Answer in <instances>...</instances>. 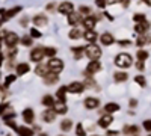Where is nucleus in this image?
Here are the masks:
<instances>
[{
    "instance_id": "nucleus-1",
    "label": "nucleus",
    "mask_w": 151,
    "mask_h": 136,
    "mask_svg": "<svg viewBox=\"0 0 151 136\" xmlns=\"http://www.w3.org/2000/svg\"><path fill=\"white\" fill-rule=\"evenodd\" d=\"M132 64H133V59H132V56H130L129 53H119V55L115 58V65H116L118 68L125 70V68L132 67Z\"/></svg>"
},
{
    "instance_id": "nucleus-2",
    "label": "nucleus",
    "mask_w": 151,
    "mask_h": 136,
    "mask_svg": "<svg viewBox=\"0 0 151 136\" xmlns=\"http://www.w3.org/2000/svg\"><path fill=\"white\" fill-rule=\"evenodd\" d=\"M85 56L91 60H97L100 56H101V48H100L97 44H89L85 47Z\"/></svg>"
},
{
    "instance_id": "nucleus-3",
    "label": "nucleus",
    "mask_w": 151,
    "mask_h": 136,
    "mask_svg": "<svg viewBox=\"0 0 151 136\" xmlns=\"http://www.w3.org/2000/svg\"><path fill=\"white\" fill-rule=\"evenodd\" d=\"M47 65H48V68H50V71H52V73L59 74L62 70H64V60H60L58 58H52L47 62Z\"/></svg>"
},
{
    "instance_id": "nucleus-4",
    "label": "nucleus",
    "mask_w": 151,
    "mask_h": 136,
    "mask_svg": "<svg viewBox=\"0 0 151 136\" xmlns=\"http://www.w3.org/2000/svg\"><path fill=\"white\" fill-rule=\"evenodd\" d=\"M100 70H101V64L98 62V59L97 60H91L89 64L86 65V70H85V76L88 77V76H94V74H97Z\"/></svg>"
},
{
    "instance_id": "nucleus-5",
    "label": "nucleus",
    "mask_w": 151,
    "mask_h": 136,
    "mask_svg": "<svg viewBox=\"0 0 151 136\" xmlns=\"http://www.w3.org/2000/svg\"><path fill=\"white\" fill-rule=\"evenodd\" d=\"M44 56H45V48L42 47H36L30 50V60H33V62H41Z\"/></svg>"
},
{
    "instance_id": "nucleus-6",
    "label": "nucleus",
    "mask_w": 151,
    "mask_h": 136,
    "mask_svg": "<svg viewBox=\"0 0 151 136\" xmlns=\"http://www.w3.org/2000/svg\"><path fill=\"white\" fill-rule=\"evenodd\" d=\"M20 38H18V35L14 33V32H8L6 36H5V44L9 47V48H14L17 44H18Z\"/></svg>"
},
{
    "instance_id": "nucleus-7",
    "label": "nucleus",
    "mask_w": 151,
    "mask_h": 136,
    "mask_svg": "<svg viewBox=\"0 0 151 136\" xmlns=\"http://www.w3.org/2000/svg\"><path fill=\"white\" fill-rule=\"evenodd\" d=\"M58 11L60 12V14H64V15H70V14L74 12V5L71 2H62L58 6Z\"/></svg>"
},
{
    "instance_id": "nucleus-8",
    "label": "nucleus",
    "mask_w": 151,
    "mask_h": 136,
    "mask_svg": "<svg viewBox=\"0 0 151 136\" xmlns=\"http://www.w3.org/2000/svg\"><path fill=\"white\" fill-rule=\"evenodd\" d=\"M68 92H73V94H80L83 89H85V85L82 82H73L67 86Z\"/></svg>"
},
{
    "instance_id": "nucleus-9",
    "label": "nucleus",
    "mask_w": 151,
    "mask_h": 136,
    "mask_svg": "<svg viewBox=\"0 0 151 136\" xmlns=\"http://www.w3.org/2000/svg\"><path fill=\"white\" fill-rule=\"evenodd\" d=\"M95 23H97V17L95 15H88L83 18L82 24H83V27L88 30V29H94L95 27Z\"/></svg>"
},
{
    "instance_id": "nucleus-10",
    "label": "nucleus",
    "mask_w": 151,
    "mask_h": 136,
    "mask_svg": "<svg viewBox=\"0 0 151 136\" xmlns=\"http://www.w3.org/2000/svg\"><path fill=\"white\" fill-rule=\"evenodd\" d=\"M80 21H83V15L80 14V12H79V14L73 12V14L68 15V24H70V26H73V27H76Z\"/></svg>"
},
{
    "instance_id": "nucleus-11",
    "label": "nucleus",
    "mask_w": 151,
    "mask_h": 136,
    "mask_svg": "<svg viewBox=\"0 0 151 136\" xmlns=\"http://www.w3.org/2000/svg\"><path fill=\"white\" fill-rule=\"evenodd\" d=\"M56 115H58V114L55 112V109H50V107H48V109H45L44 112H42L41 117H42V119H44L45 122H53L55 118H56Z\"/></svg>"
},
{
    "instance_id": "nucleus-12",
    "label": "nucleus",
    "mask_w": 151,
    "mask_h": 136,
    "mask_svg": "<svg viewBox=\"0 0 151 136\" xmlns=\"http://www.w3.org/2000/svg\"><path fill=\"white\" fill-rule=\"evenodd\" d=\"M83 38H85L86 41H89L91 44H94V42L97 41V38H98V35H97V32H95L94 29H88V30L83 32Z\"/></svg>"
},
{
    "instance_id": "nucleus-13",
    "label": "nucleus",
    "mask_w": 151,
    "mask_h": 136,
    "mask_svg": "<svg viewBox=\"0 0 151 136\" xmlns=\"http://www.w3.org/2000/svg\"><path fill=\"white\" fill-rule=\"evenodd\" d=\"M112 121H113L112 115H110V114H106V115H103L101 118L98 119V126L103 127V129H107V127L112 124Z\"/></svg>"
},
{
    "instance_id": "nucleus-14",
    "label": "nucleus",
    "mask_w": 151,
    "mask_h": 136,
    "mask_svg": "<svg viewBox=\"0 0 151 136\" xmlns=\"http://www.w3.org/2000/svg\"><path fill=\"white\" fill-rule=\"evenodd\" d=\"M53 109H55V112H56V114H67V110H68V107H67L65 101H62V100L55 101Z\"/></svg>"
},
{
    "instance_id": "nucleus-15",
    "label": "nucleus",
    "mask_w": 151,
    "mask_h": 136,
    "mask_svg": "<svg viewBox=\"0 0 151 136\" xmlns=\"http://www.w3.org/2000/svg\"><path fill=\"white\" fill-rule=\"evenodd\" d=\"M148 29H150V23H148L147 20L142 21V23H137L136 27H134V30L139 33V35H145V33L148 32Z\"/></svg>"
},
{
    "instance_id": "nucleus-16",
    "label": "nucleus",
    "mask_w": 151,
    "mask_h": 136,
    "mask_svg": "<svg viewBox=\"0 0 151 136\" xmlns=\"http://www.w3.org/2000/svg\"><path fill=\"white\" fill-rule=\"evenodd\" d=\"M32 21H33L35 26H45L47 21H48V17H45L44 14H38L32 18Z\"/></svg>"
},
{
    "instance_id": "nucleus-17",
    "label": "nucleus",
    "mask_w": 151,
    "mask_h": 136,
    "mask_svg": "<svg viewBox=\"0 0 151 136\" xmlns=\"http://www.w3.org/2000/svg\"><path fill=\"white\" fill-rule=\"evenodd\" d=\"M35 73L38 74V76H41V77H45L47 74L50 73V68H48V65H47V64H40V65H36Z\"/></svg>"
},
{
    "instance_id": "nucleus-18",
    "label": "nucleus",
    "mask_w": 151,
    "mask_h": 136,
    "mask_svg": "<svg viewBox=\"0 0 151 136\" xmlns=\"http://www.w3.org/2000/svg\"><path fill=\"white\" fill-rule=\"evenodd\" d=\"M100 106V101L98 98H94V97H88L85 100V107L86 109H97Z\"/></svg>"
},
{
    "instance_id": "nucleus-19",
    "label": "nucleus",
    "mask_w": 151,
    "mask_h": 136,
    "mask_svg": "<svg viewBox=\"0 0 151 136\" xmlns=\"http://www.w3.org/2000/svg\"><path fill=\"white\" fill-rule=\"evenodd\" d=\"M100 41H101V44L103 45H110V44H113L115 42V38H113V35L112 33H103L101 36H100Z\"/></svg>"
},
{
    "instance_id": "nucleus-20",
    "label": "nucleus",
    "mask_w": 151,
    "mask_h": 136,
    "mask_svg": "<svg viewBox=\"0 0 151 136\" xmlns=\"http://www.w3.org/2000/svg\"><path fill=\"white\" fill-rule=\"evenodd\" d=\"M33 118H35V114H33L32 109H24V110H23V119H24V122L32 124V122H33Z\"/></svg>"
},
{
    "instance_id": "nucleus-21",
    "label": "nucleus",
    "mask_w": 151,
    "mask_h": 136,
    "mask_svg": "<svg viewBox=\"0 0 151 136\" xmlns=\"http://www.w3.org/2000/svg\"><path fill=\"white\" fill-rule=\"evenodd\" d=\"M58 79H59V77H58V74L50 71L47 76L44 77V82H45V85H55V83L58 82Z\"/></svg>"
},
{
    "instance_id": "nucleus-22",
    "label": "nucleus",
    "mask_w": 151,
    "mask_h": 136,
    "mask_svg": "<svg viewBox=\"0 0 151 136\" xmlns=\"http://www.w3.org/2000/svg\"><path fill=\"white\" fill-rule=\"evenodd\" d=\"M17 133H18L20 136H33V130H30V129L26 127V126L17 127Z\"/></svg>"
},
{
    "instance_id": "nucleus-23",
    "label": "nucleus",
    "mask_w": 151,
    "mask_h": 136,
    "mask_svg": "<svg viewBox=\"0 0 151 136\" xmlns=\"http://www.w3.org/2000/svg\"><path fill=\"white\" fill-rule=\"evenodd\" d=\"M45 107H53V104H55V98H53V95H44L42 97V101H41Z\"/></svg>"
},
{
    "instance_id": "nucleus-24",
    "label": "nucleus",
    "mask_w": 151,
    "mask_h": 136,
    "mask_svg": "<svg viewBox=\"0 0 151 136\" xmlns=\"http://www.w3.org/2000/svg\"><path fill=\"white\" fill-rule=\"evenodd\" d=\"M29 70H30V67H29L26 62H23V64H18V65H17V74H18V76H23V74L29 73Z\"/></svg>"
},
{
    "instance_id": "nucleus-25",
    "label": "nucleus",
    "mask_w": 151,
    "mask_h": 136,
    "mask_svg": "<svg viewBox=\"0 0 151 136\" xmlns=\"http://www.w3.org/2000/svg\"><path fill=\"white\" fill-rule=\"evenodd\" d=\"M113 77H115V82H125L129 79V74L124 73V71H116L113 74Z\"/></svg>"
},
{
    "instance_id": "nucleus-26",
    "label": "nucleus",
    "mask_w": 151,
    "mask_h": 136,
    "mask_svg": "<svg viewBox=\"0 0 151 136\" xmlns=\"http://www.w3.org/2000/svg\"><path fill=\"white\" fill-rule=\"evenodd\" d=\"M68 36H70L71 40H77V38H80V36H83V32H82L80 29H77V27H73V29L70 30Z\"/></svg>"
},
{
    "instance_id": "nucleus-27",
    "label": "nucleus",
    "mask_w": 151,
    "mask_h": 136,
    "mask_svg": "<svg viewBox=\"0 0 151 136\" xmlns=\"http://www.w3.org/2000/svg\"><path fill=\"white\" fill-rule=\"evenodd\" d=\"M116 110H119V106L116 103H107L104 106V112L106 114H113V112H116Z\"/></svg>"
},
{
    "instance_id": "nucleus-28",
    "label": "nucleus",
    "mask_w": 151,
    "mask_h": 136,
    "mask_svg": "<svg viewBox=\"0 0 151 136\" xmlns=\"http://www.w3.org/2000/svg\"><path fill=\"white\" fill-rule=\"evenodd\" d=\"M73 129V121L71 119H64L60 122V130L62 132H70Z\"/></svg>"
},
{
    "instance_id": "nucleus-29",
    "label": "nucleus",
    "mask_w": 151,
    "mask_h": 136,
    "mask_svg": "<svg viewBox=\"0 0 151 136\" xmlns=\"http://www.w3.org/2000/svg\"><path fill=\"white\" fill-rule=\"evenodd\" d=\"M21 11V8L20 6H17V8H14V9H9V11H6L5 12V15H3V20H9L11 17H14L17 12H20Z\"/></svg>"
},
{
    "instance_id": "nucleus-30",
    "label": "nucleus",
    "mask_w": 151,
    "mask_h": 136,
    "mask_svg": "<svg viewBox=\"0 0 151 136\" xmlns=\"http://www.w3.org/2000/svg\"><path fill=\"white\" fill-rule=\"evenodd\" d=\"M150 40H151V38H150V36H148V35H141V36H139V38H137V41H136V44H137V45H139V47H142V45H147V44L150 42Z\"/></svg>"
},
{
    "instance_id": "nucleus-31",
    "label": "nucleus",
    "mask_w": 151,
    "mask_h": 136,
    "mask_svg": "<svg viewBox=\"0 0 151 136\" xmlns=\"http://www.w3.org/2000/svg\"><path fill=\"white\" fill-rule=\"evenodd\" d=\"M67 92H68V89H67V86H62L60 89H58V92H56V97L59 98V100H62V101H65V95H67Z\"/></svg>"
},
{
    "instance_id": "nucleus-32",
    "label": "nucleus",
    "mask_w": 151,
    "mask_h": 136,
    "mask_svg": "<svg viewBox=\"0 0 151 136\" xmlns=\"http://www.w3.org/2000/svg\"><path fill=\"white\" fill-rule=\"evenodd\" d=\"M136 58H137V60H144V62H145V60L148 59V52H147V50H142V48H141V50H137Z\"/></svg>"
},
{
    "instance_id": "nucleus-33",
    "label": "nucleus",
    "mask_w": 151,
    "mask_h": 136,
    "mask_svg": "<svg viewBox=\"0 0 151 136\" xmlns=\"http://www.w3.org/2000/svg\"><path fill=\"white\" fill-rule=\"evenodd\" d=\"M122 132L125 135H133V133H137V127L136 126H125Z\"/></svg>"
},
{
    "instance_id": "nucleus-34",
    "label": "nucleus",
    "mask_w": 151,
    "mask_h": 136,
    "mask_svg": "<svg viewBox=\"0 0 151 136\" xmlns=\"http://www.w3.org/2000/svg\"><path fill=\"white\" fill-rule=\"evenodd\" d=\"M20 42L24 45V47H29V45H32V36H23V38L20 40Z\"/></svg>"
},
{
    "instance_id": "nucleus-35",
    "label": "nucleus",
    "mask_w": 151,
    "mask_h": 136,
    "mask_svg": "<svg viewBox=\"0 0 151 136\" xmlns=\"http://www.w3.org/2000/svg\"><path fill=\"white\" fill-rule=\"evenodd\" d=\"M134 82L139 85V86H142V88H145V86H147V82H145V77L144 76H136L134 77Z\"/></svg>"
},
{
    "instance_id": "nucleus-36",
    "label": "nucleus",
    "mask_w": 151,
    "mask_h": 136,
    "mask_svg": "<svg viewBox=\"0 0 151 136\" xmlns=\"http://www.w3.org/2000/svg\"><path fill=\"white\" fill-rule=\"evenodd\" d=\"M71 52L76 53V56H77V58H80V55L85 53V47H73V48H71Z\"/></svg>"
},
{
    "instance_id": "nucleus-37",
    "label": "nucleus",
    "mask_w": 151,
    "mask_h": 136,
    "mask_svg": "<svg viewBox=\"0 0 151 136\" xmlns=\"http://www.w3.org/2000/svg\"><path fill=\"white\" fill-rule=\"evenodd\" d=\"M55 55H56V48L55 47H45V56L53 58Z\"/></svg>"
},
{
    "instance_id": "nucleus-38",
    "label": "nucleus",
    "mask_w": 151,
    "mask_h": 136,
    "mask_svg": "<svg viewBox=\"0 0 151 136\" xmlns=\"http://www.w3.org/2000/svg\"><path fill=\"white\" fill-rule=\"evenodd\" d=\"M76 135H77V136H85L86 135V132H85L82 124H77V127H76Z\"/></svg>"
},
{
    "instance_id": "nucleus-39",
    "label": "nucleus",
    "mask_w": 151,
    "mask_h": 136,
    "mask_svg": "<svg viewBox=\"0 0 151 136\" xmlns=\"http://www.w3.org/2000/svg\"><path fill=\"white\" fill-rule=\"evenodd\" d=\"M15 79H17V77L14 76V74H9V76L6 77V80H5V86H9L11 83H14V82H15Z\"/></svg>"
},
{
    "instance_id": "nucleus-40",
    "label": "nucleus",
    "mask_w": 151,
    "mask_h": 136,
    "mask_svg": "<svg viewBox=\"0 0 151 136\" xmlns=\"http://www.w3.org/2000/svg\"><path fill=\"white\" fill-rule=\"evenodd\" d=\"M79 12H80V14H82V15H85V17H88V15H89V14H91V9H89V8H88V6H80V11H79Z\"/></svg>"
},
{
    "instance_id": "nucleus-41",
    "label": "nucleus",
    "mask_w": 151,
    "mask_h": 136,
    "mask_svg": "<svg viewBox=\"0 0 151 136\" xmlns=\"http://www.w3.org/2000/svg\"><path fill=\"white\" fill-rule=\"evenodd\" d=\"M133 20H134L136 23H142V21H145V15H144V14H136V15L133 17Z\"/></svg>"
},
{
    "instance_id": "nucleus-42",
    "label": "nucleus",
    "mask_w": 151,
    "mask_h": 136,
    "mask_svg": "<svg viewBox=\"0 0 151 136\" xmlns=\"http://www.w3.org/2000/svg\"><path fill=\"white\" fill-rule=\"evenodd\" d=\"M30 36H32V38H40V36H41V32L36 30V29H32V30H30Z\"/></svg>"
},
{
    "instance_id": "nucleus-43",
    "label": "nucleus",
    "mask_w": 151,
    "mask_h": 136,
    "mask_svg": "<svg viewBox=\"0 0 151 136\" xmlns=\"http://www.w3.org/2000/svg\"><path fill=\"white\" fill-rule=\"evenodd\" d=\"M144 129L147 132H151V119H145L144 121Z\"/></svg>"
},
{
    "instance_id": "nucleus-44",
    "label": "nucleus",
    "mask_w": 151,
    "mask_h": 136,
    "mask_svg": "<svg viewBox=\"0 0 151 136\" xmlns=\"http://www.w3.org/2000/svg\"><path fill=\"white\" fill-rule=\"evenodd\" d=\"M95 5H97L98 8H104V6L107 5V0H95Z\"/></svg>"
},
{
    "instance_id": "nucleus-45",
    "label": "nucleus",
    "mask_w": 151,
    "mask_h": 136,
    "mask_svg": "<svg viewBox=\"0 0 151 136\" xmlns=\"http://www.w3.org/2000/svg\"><path fill=\"white\" fill-rule=\"evenodd\" d=\"M136 68L139 70V71H142V70L145 68V65H144V60H137V62H136Z\"/></svg>"
},
{
    "instance_id": "nucleus-46",
    "label": "nucleus",
    "mask_w": 151,
    "mask_h": 136,
    "mask_svg": "<svg viewBox=\"0 0 151 136\" xmlns=\"http://www.w3.org/2000/svg\"><path fill=\"white\" fill-rule=\"evenodd\" d=\"M132 42L129 41V40H122V41H119V45H122V47H129Z\"/></svg>"
},
{
    "instance_id": "nucleus-47",
    "label": "nucleus",
    "mask_w": 151,
    "mask_h": 136,
    "mask_svg": "<svg viewBox=\"0 0 151 136\" xmlns=\"http://www.w3.org/2000/svg\"><path fill=\"white\" fill-rule=\"evenodd\" d=\"M55 9V3H48L47 5V11H53Z\"/></svg>"
},
{
    "instance_id": "nucleus-48",
    "label": "nucleus",
    "mask_w": 151,
    "mask_h": 136,
    "mask_svg": "<svg viewBox=\"0 0 151 136\" xmlns=\"http://www.w3.org/2000/svg\"><path fill=\"white\" fill-rule=\"evenodd\" d=\"M118 2H122V0H107V5H113V3H118Z\"/></svg>"
},
{
    "instance_id": "nucleus-49",
    "label": "nucleus",
    "mask_w": 151,
    "mask_h": 136,
    "mask_svg": "<svg viewBox=\"0 0 151 136\" xmlns=\"http://www.w3.org/2000/svg\"><path fill=\"white\" fill-rule=\"evenodd\" d=\"M27 23H29V20H27V18H23V20H21V24H23V26H26Z\"/></svg>"
},
{
    "instance_id": "nucleus-50",
    "label": "nucleus",
    "mask_w": 151,
    "mask_h": 136,
    "mask_svg": "<svg viewBox=\"0 0 151 136\" xmlns=\"http://www.w3.org/2000/svg\"><path fill=\"white\" fill-rule=\"evenodd\" d=\"M136 104H137V101H136V100H130V106H132V107H134Z\"/></svg>"
},
{
    "instance_id": "nucleus-51",
    "label": "nucleus",
    "mask_w": 151,
    "mask_h": 136,
    "mask_svg": "<svg viewBox=\"0 0 151 136\" xmlns=\"http://www.w3.org/2000/svg\"><path fill=\"white\" fill-rule=\"evenodd\" d=\"M122 3H124V6H129V3H130V0H122Z\"/></svg>"
},
{
    "instance_id": "nucleus-52",
    "label": "nucleus",
    "mask_w": 151,
    "mask_h": 136,
    "mask_svg": "<svg viewBox=\"0 0 151 136\" xmlns=\"http://www.w3.org/2000/svg\"><path fill=\"white\" fill-rule=\"evenodd\" d=\"M116 133H118V132H109V130H107V135H109V136H113V135H116Z\"/></svg>"
},
{
    "instance_id": "nucleus-53",
    "label": "nucleus",
    "mask_w": 151,
    "mask_h": 136,
    "mask_svg": "<svg viewBox=\"0 0 151 136\" xmlns=\"http://www.w3.org/2000/svg\"><path fill=\"white\" fill-rule=\"evenodd\" d=\"M144 2H145V3H147V5H148V6H150V5H151V0H144Z\"/></svg>"
},
{
    "instance_id": "nucleus-54",
    "label": "nucleus",
    "mask_w": 151,
    "mask_h": 136,
    "mask_svg": "<svg viewBox=\"0 0 151 136\" xmlns=\"http://www.w3.org/2000/svg\"><path fill=\"white\" fill-rule=\"evenodd\" d=\"M92 136H100V135H92Z\"/></svg>"
},
{
    "instance_id": "nucleus-55",
    "label": "nucleus",
    "mask_w": 151,
    "mask_h": 136,
    "mask_svg": "<svg viewBox=\"0 0 151 136\" xmlns=\"http://www.w3.org/2000/svg\"><path fill=\"white\" fill-rule=\"evenodd\" d=\"M59 136H64V135H59Z\"/></svg>"
},
{
    "instance_id": "nucleus-56",
    "label": "nucleus",
    "mask_w": 151,
    "mask_h": 136,
    "mask_svg": "<svg viewBox=\"0 0 151 136\" xmlns=\"http://www.w3.org/2000/svg\"><path fill=\"white\" fill-rule=\"evenodd\" d=\"M8 136H11V135H8Z\"/></svg>"
}]
</instances>
